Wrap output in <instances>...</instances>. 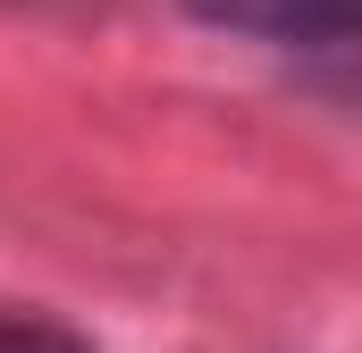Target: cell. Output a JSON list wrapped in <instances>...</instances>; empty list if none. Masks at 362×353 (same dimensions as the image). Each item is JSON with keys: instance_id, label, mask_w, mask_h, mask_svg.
I'll list each match as a JSON object with an SVG mask.
<instances>
[{"instance_id": "6da1fadb", "label": "cell", "mask_w": 362, "mask_h": 353, "mask_svg": "<svg viewBox=\"0 0 362 353\" xmlns=\"http://www.w3.org/2000/svg\"><path fill=\"white\" fill-rule=\"evenodd\" d=\"M185 17L228 25V34H262V42H295L312 59L362 42V0H185Z\"/></svg>"}, {"instance_id": "7a4b0ae2", "label": "cell", "mask_w": 362, "mask_h": 353, "mask_svg": "<svg viewBox=\"0 0 362 353\" xmlns=\"http://www.w3.org/2000/svg\"><path fill=\"white\" fill-rule=\"evenodd\" d=\"M0 353H93V345L34 303H0Z\"/></svg>"}, {"instance_id": "3957f363", "label": "cell", "mask_w": 362, "mask_h": 353, "mask_svg": "<svg viewBox=\"0 0 362 353\" xmlns=\"http://www.w3.org/2000/svg\"><path fill=\"white\" fill-rule=\"evenodd\" d=\"M312 76L337 92V101H362V42H346V51H320V59H312Z\"/></svg>"}]
</instances>
